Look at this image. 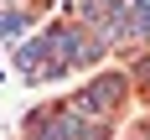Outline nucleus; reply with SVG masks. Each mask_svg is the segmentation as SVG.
I'll use <instances>...</instances> for the list:
<instances>
[{
	"label": "nucleus",
	"instance_id": "obj_1",
	"mask_svg": "<svg viewBox=\"0 0 150 140\" xmlns=\"http://www.w3.org/2000/svg\"><path fill=\"white\" fill-rule=\"evenodd\" d=\"M98 99H104L109 109H119V99L129 93V73H93V83H88Z\"/></svg>",
	"mask_w": 150,
	"mask_h": 140
},
{
	"label": "nucleus",
	"instance_id": "obj_2",
	"mask_svg": "<svg viewBox=\"0 0 150 140\" xmlns=\"http://www.w3.org/2000/svg\"><path fill=\"white\" fill-rule=\"evenodd\" d=\"M42 62H47V36L36 31L31 42H21V47H16V68H21L26 78H36V68H42Z\"/></svg>",
	"mask_w": 150,
	"mask_h": 140
},
{
	"label": "nucleus",
	"instance_id": "obj_3",
	"mask_svg": "<svg viewBox=\"0 0 150 140\" xmlns=\"http://www.w3.org/2000/svg\"><path fill=\"white\" fill-rule=\"evenodd\" d=\"M67 109H73V114H83V119H109V114H114V109H109V104H104V99H98L93 88H78Z\"/></svg>",
	"mask_w": 150,
	"mask_h": 140
},
{
	"label": "nucleus",
	"instance_id": "obj_4",
	"mask_svg": "<svg viewBox=\"0 0 150 140\" xmlns=\"http://www.w3.org/2000/svg\"><path fill=\"white\" fill-rule=\"evenodd\" d=\"M124 11V0H88V5H83V26H98V21H109V16H119Z\"/></svg>",
	"mask_w": 150,
	"mask_h": 140
},
{
	"label": "nucleus",
	"instance_id": "obj_5",
	"mask_svg": "<svg viewBox=\"0 0 150 140\" xmlns=\"http://www.w3.org/2000/svg\"><path fill=\"white\" fill-rule=\"evenodd\" d=\"M26 31V11H5L0 5V36H21Z\"/></svg>",
	"mask_w": 150,
	"mask_h": 140
},
{
	"label": "nucleus",
	"instance_id": "obj_6",
	"mask_svg": "<svg viewBox=\"0 0 150 140\" xmlns=\"http://www.w3.org/2000/svg\"><path fill=\"white\" fill-rule=\"evenodd\" d=\"M135 83H140V88H150V57L135 62Z\"/></svg>",
	"mask_w": 150,
	"mask_h": 140
},
{
	"label": "nucleus",
	"instance_id": "obj_7",
	"mask_svg": "<svg viewBox=\"0 0 150 140\" xmlns=\"http://www.w3.org/2000/svg\"><path fill=\"white\" fill-rule=\"evenodd\" d=\"M124 5H140V0H124Z\"/></svg>",
	"mask_w": 150,
	"mask_h": 140
}]
</instances>
